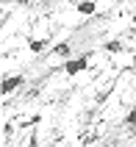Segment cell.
I'll list each match as a JSON object with an SVG mask.
<instances>
[{
    "instance_id": "obj_1",
    "label": "cell",
    "mask_w": 136,
    "mask_h": 147,
    "mask_svg": "<svg viewBox=\"0 0 136 147\" xmlns=\"http://www.w3.org/2000/svg\"><path fill=\"white\" fill-rule=\"evenodd\" d=\"M89 61H92V56H89V53L75 56V58H67V61H64V72L70 75V78H72V75H81V72L89 67Z\"/></svg>"
},
{
    "instance_id": "obj_2",
    "label": "cell",
    "mask_w": 136,
    "mask_h": 147,
    "mask_svg": "<svg viewBox=\"0 0 136 147\" xmlns=\"http://www.w3.org/2000/svg\"><path fill=\"white\" fill-rule=\"evenodd\" d=\"M22 75H8L6 81H3V94H11V92L14 89H20V86H22Z\"/></svg>"
},
{
    "instance_id": "obj_3",
    "label": "cell",
    "mask_w": 136,
    "mask_h": 147,
    "mask_svg": "<svg viewBox=\"0 0 136 147\" xmlns=\"http://www.w3.org/2000/svg\"><path fill=\"white\" fill-rule=\"evenodd\" d=\"M75 11H78L81 17H92L97 11V0H81L78 6H75Z\"/></svg>"
},
{
    "instance_id": "obj_4",
    "label": "cell",
    "mask_w": 136,
    "mask_h": 147,
    "mask_svg": "<svg viewBox=\"0 0 136 147\" xmlns=\"http://www.w3.org/2000/svg\"><path fill=\"white\" fill-rule=\"evenodd\" d=\"M45 47H47V39H31L28 42V50L31 53H42Z\"/></svg>"
},
{
    "instance_id": "obj_5",
    "label": "cell",
    "mask_w": 136,
    "mask_h": 147,
    "mask_svg": "<svg viewBox=\"0 0 136 147\" xmlns=\"http://www.w3.org/2000/svg\"><path fill=\"white\" fill-rule=\"evenodd\" d=\"M122 47H125V45H122L120 39H111V42H106V53H122Z\"/></svg>"
},
{
    "instance_id": "obj_6",
    "label": "cell",
    "mask_w": 136,
    "mask_h": 147,
    "mask_svg": "<svg viewBox=\"0 0 136 147\" xmlns=\"http://www.w3.org/2000/svg\"><path fill=\"white\" fill-rule=\"evenodd\" d=\"M53 53H56V56H61V58H70V42H61V45H56V50H53Z\"/></svg>"
},
{
    "instance_id": "obj_7",
    "label": "cell",
    "mask_w": 136,
    "mask_h": 147,
    "mask_svg": "<svg viewBox=\"0 0 136 147\" xmlns=\"http://www.w3.org/2000/svg\"><path fill=\"white\" fill-rule=\"evenodd\" d=\"M125 125H128V128H136V108H131V111H128V117H125Z\"/></svg>"
}]
</instances>
